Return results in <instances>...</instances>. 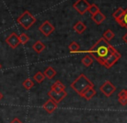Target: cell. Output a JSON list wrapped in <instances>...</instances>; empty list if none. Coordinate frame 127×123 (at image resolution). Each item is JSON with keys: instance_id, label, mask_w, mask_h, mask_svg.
Returning a JSON list of instances; mask_svg holds the SVG:
<instances>
[{"instance_id": "6da1fadb", "label": "cell", "mask_w": 127, "mask_h": 123, "mask_svg": "<svg viewBox=\"0 0 127 123\" xmlns=\"http://www.w3.org/2000/svg\"><path fill=\"white\" fill-rule=\"evenodd\" d=\"M116 51L117 50L109 43V41L102 37L88 50V53L94 60L103 65L105 60Z\"/></svg>"}, {"instance_id": "7a4b0ae2", "label": "cell", "mask_w": 127, "mask_h": 123, "mask_svg": "<svg viewBox=\"0 0 127 123\" xmlns=\"http://www.w3.org/2000/svg\"><path fill=\"white\" fill-rule=\"evenodd\" d=\"M90 86H94V83L87 78L83 73L80 74L78 78L71 83V88L76 92L78 93L79 95L81 94V92L83 91L85 89L88 88Z\"/></svg>"}, {"instance_id": "3957f363", "label": "cell", "mask_w": 127, "mask_h": 123, "mask_svg": "<svg viewBox=\"0 0 127 123\" xmlns=\"http://www.w3.org/2000/svg\"><path fill=\"white\" fill-rule=\"evenodd\" d=\"M17 23L21 25L22 28H24L25 30H29L32 27V25L36 22V19H35V17L29 10H25L17 19Z\"/></svg>"}, {"instance_id": "277c9868", "label": "cell", "mask_w": 127, "mask_h": 123, "mask_svg": "<svg viewBox=\"0 0 127 123\" xmlns=\"http://www.w3.org/2000/svg\"><path fill=\"white\" fill-rule=\"evenodd\" d=\"M90 5V3L87 0H77L73 4V7L78 13H80V15H84L86 12L88 11Z\"/></svg>"}, {"instance_id": "5b68a950", "label": "cell", "mask_w": 127, "mask_h": 123, "mask_svg": "<svg viewBox=\"0 0 127 123\" xmlns=\"http://www.w3.org/2000/svg\"><path fill=\"white\" fill-rule=\"evenodd\" d=\"M99 90H100V92H102L106 97H110L115 92L116 87L112 84L111 81H105V83L99 87Z\"/></svg>"}, {"instance_id": "8992f818", "label": "cell", "mask_w": 127, "mask_h": 123, "mask_svg": "<svg viewBox=\"0 0 127 123\" xmlns=\"http://www.w3.org/2000/svg\"><path fill=\"white\" fill-rule=\"evenodd\" d=\"M48 96L50 97V99H52L54 102H55L58 104V103H60L62 100L67 97V93L65 91V90L57 92V91H55V90H50L49 92H48Z\"/></svg>"}, {"instance_id": "52a82bcc", "label": "cell", "mask_w": 127, "mask_h": 123, "mask_svg": "<svg viewBox=\"0 0 127 123\" xmlns=\"http://www.w3.org/2000/svg\"><path fill=\"white\" fill-rule=\"evenodd\" d=\"M39 31L44 35V36H49L54 31H55V27L52 25L49 21H45L40 27L38 28Z\"/></svg>"}, {"instance_id": "ba28073f", "label": "cell", "mask_w": 127, "mask_h": 123, "mask_svg": "<svg viewBox=\"0 0 127 123\" xmlns=\"http://www.w3.org/2000/svg\"><path fill=\"white\" fill-rule=\"evenodd\" d=\"M5 42L11 47L12 49L17 48V47L20 44V41H19V38L18 35L16 33H11L6 39H5Z\"/></svg>"}, {"instance_id": "9c48e42d", "label": "cell", "mask_w": 127, "mask_h": 123, "mask_svg": "<svg viewBox=\"0 0 127 123\" xmlns=\"http://www.w3.org/2000/svg\"><path fill=\"white\" fill-rule=\"evenodd\" d=\"M120 58H121L120 53H119L118 51L114 52V53H112V54L111 55V56L109 57V58L107 59L106 60H105L103 65L105 67H106V68H108V69L111 68V67H112V65H113L114 64L116 63V62H118V60H119Z\"/></svg>"}, {"instance_id": "30bf717a", "label": "cell", "mask_w": 127, "mask_h": 123, "mask_svg": "<svg viewBox=\"0 0 127 123\" xmlns=\"http://www.w3.org/2000/svg\"><path fill=\"white\" fill-rule=\"evenodd\" d=\"M95 95H96V90H94V86H90V87H88V88L85 89V90L81 92V94H80V96L84 97V98L86 100H87V101H90Z\"/></svg>"}, {"instance_id": "8fae6325", "label": "cell", "mask_w": 127, "mask_h": 123, "mask_svg": "<svg viewBox=\"0 0 127 123\" xmlns=\"http://www.w3.org/2000/svg\"><path fill=\"white\" fill-rule=\"evenodd\" d=\"M58 107V104H57L55 102H54L52 99H49L42 105V108H43L44 110H46V112L49 114H52Z\"/></svg>"}, {"instance_id": "7c38bea8", "label": "cell", "mask_w": 127, "mask_h": 123, "mask_svg": "<svg viewBox=\"0 0 127 123\" xmlns=\"http://www.w3.org/2000/svg\"><path fill=\"white\" fill-rule=\"evenodd\" d=\"M92 20L94 21L96 24L99 25L105 20V16L102 13L100 10H99V12H97V13L92 15Z\"/></svg>"}, {"instance_id": "4fadbf2b", "label": "cell", "mask_w": 127, "mask_h": 123, "mask_svg": "<svg viewBox=\"0 0 127 123\" xmlns=\"http://www.w3.org/2000/svg\"><path fill=\"white\" fill-rule=\"evenodd\" d=\"M117 22L120 25L121 27L127 28V8L126 10H124V13L117 19Z\"/></svg>"}, {"instance_id": "5bb4252c", "label": "cell", "mask_w": 127, "mask_h": 123, "mask_svg": "<svg viewBox=\"0 0 127 123\" xmlns=\"http://www.w3.org/2000/svg\"><path fill=\"white\" fill-rule=\"evenodd\" d=\"M32 48H33V50L35 52V53H41L42 51H44V49L46 48V46L44 45L41 41H35V43L33 44Z\"/></svg>"}, {"instance_id": "9a60e30c", "label": "cell", "mask_w": 127, "mask_h": 123, "mask_svg": "<svg viewBox=\"0 0 127 123\" xmlns=\"http://www.w3.org/2000/svg\"><path fill=\"white\" fill-rule=\"evenodd\" d=\"M65 89H66L65 85H64L60 80H57L56 82H55V83L51 85V90H55V91H57V92L63 91V90H65Z\"/></svg>"}, {"instance_id": "2e32d148", "label": "cell", "mask_w": 127, "mask_h": 123, "mask_svg": "<svg viewBox=\"0 0 127 123\" xmlns=\"http://www.w3.org/2000/svg\"><path fill=\"white\" fill-rule=\"evenodd\" d=\"M73 28H74V30L76 32V33L82 34V33H84V31H85L86 29H87V26H86L82 22L79 21V22H77L74 25Z\"/></svg>"}, {"instance_id": "e0dca14e", "label": "cell", "mask_w": 127, "mask_h": 123, "mask_svg": "<svg viewBox=\"0 0 127 123\" xmlns=\"http://www.w3.org/2000/svg\"><path fill=\"white\" fill-rule=\"evenodd\" d=\"M118 97H119V102L122 106H126L127 105V94L126 92V90H122L119 91V95H118Z\"/></svg>"}, {"instance_id": "ac0fdd59", "label": "cell", "mask_w": 127, "mask_h": 123, "mask_svg": "<svg viewBox=\"0 0 127 123\" xmlns=\"http://www.w3.org/2000/svg\"><path fill=\"white\" fill-rule=\"evenodd\" d=\"M43 74H44V76H45V78H49V79H52V78H55V76L56 75V71L52 66H49L45 69Z\"/></svg>"}, {"instance_id": "d6986e66", "label": "cell", "mask_w": 127, "mask_h": 123, "mask_svg": "<svg viewBox=\"0 0 127 123\" xmlns=\"http://www.w3.org/2000/svg\"><path fill=\"white\" fill-rule=\"evenodd\" d=\"M81 62L85 66L88 67L94 63V59H93L90 55H86V56H84L83 58H82Z\"/></svg>"}, {"instance_id": "ffe728a7", "label": "cell", "mask_w": 127, "mask_h": 123, "mask_svg": "<svg viewBox=\"0 0 127 123\" xmlns=\"http://www.w3.org/2000/svg\"><path fill=\"white\" fill-rule=\"evenodd\" d=\"M33 79L35 80L36 83H42V81H43L44 79H45V76H44V74L42 73V72H37L33 76Z\"/></svg>"}, {"instance_id": "44dd1931", "label": "cell", "mask_w": 127, "mask_h": 123, "mask_svg": "<svg viewBox=\"0 0 127 123\" xmlns=\"http://www.w3.org/2000/svg\"><path fill=\"white\" fill-rule=\"evenodd\" d=\"M68 49L71 53H78V52H80V47L76 41H73V42H71L70 45L68 46Z\"/></svg>"}, {"instance_id": "7402d4cb", "label": "cell", "mask_w": 127, "mask_h": 123, "mask_svg": "<svg viewBox=\"0 0 127 123\" xmlns=\"http://www.w3.org/2000/svg\"><path fill=\"white\" fill-rule=\"evenodd\" d=\"M114 36H115V35H114V33L111 29H107L103 34V38L105 40H106L107 41H110L111 40H112L114 38Z\"/></svg>"}, {"instance_id": "603a6c76", "label": "cell", "mask_w": 127, "mask_h": 123, "mask_svg": "<svg viewBox=\"0 0 127 123\" xmlns=\"http://www.w3.org/2000/svg\"><path fill=\"white\" fill-rule=\"evenodd\" d=\"M18 38H19V41H20V44L22 45H25V44L28 43V41H30V37L24 33H22L21 35H18Z\"/></svg>"}, {"instance_id": "cb8c5ba5", "label": "cell", "mask_w": 127, "mask_h": 123, "mask_svg": "<svg viewBox=\"0 0 127 123\" xmlns=\"http://www.w3.org/2000/svg\"><path fill=\"white\" fill-rule=\"evenodd\" d=\"M23 86H24L26 90H30V89L34 87V82L32 81L30 78H27V79H25L24 81V83H23Z\"/></svg>"}, {"instance_id": "d4e9b609", "label": "cell", "mask_w": 127, "mask_h": 123, "mask_svg": "<svg viewBox=\"0 0 127 123\" xmlns=\"http://www.w3.org/2000/svg\"><path fill=\"white\" fill-rule=\"evenodd\" d=\"M123 13H124V9L121 8V7H119V8L117 9V10H116V11L113 12V14H112V17H113V18H115V20H117V19L119 18V17H120Z\"/></svg>"}, {"instance_id": "484cf974", "label": "cell", "mask_w": 127, "mask_h": 123, "mask_svg": "<svg viewBox=\"0 0 127 123\" xmlns=\"http://www.w3.org/2000/svg\"><path fill=\"white\" fill-rule=\"evenodd\" d=\"M88 11L90 12V13L92 14V15H94V14H95V13H97V12L99 11V8L96 4L93 3V4H91L90 7H89Z\"/></svg>"}, {"instance_id": "4316f807", "label": "cell", "mask_w": 127, "mask_h": 123, "mask_svg": "<svg viewBox=\"0 0 127 123\" xmlns=\"http://www.w3.org/2000/svg\"><path fill=\"white\" fill-rule=\"evenodd\" d=\"M10 123H23V122H21V121L19 120L18 118H14L13 120H12Z\"/></svg>"}, {"instance_id": "83f0119b", "label": "cell", "mask_w": 127, "mask_h": 123, "mask_svg": "<svg viewBox=\"0 0 127 123\" xmlns=\"http://www.w3.org/2000/svg\"><path fill=\"white\" fill-rule=\"evenodd\" d=\"M123 41H124L127 44V33L124 35V36H123Z\"/></svg>"}, {"instance_id": "f1b7e54d", "label": "cell", "mask_w": 127, "mask_h": 123, "mask_svg": "<svg viewBox=\"0 0 127 123\" xmlns=\"http://www.w3.org/2000/svg\"><path fill=\"white\" fill-rule=\"evenodd\" d=\"M3 94L0 92V101H1L2 99H3Z\"/></svg>"}, {"instance_id": "f546056e", "label": "cell", "mask_w": 127, "mask_h": 123, "mask_svg": "<svg viewBox=\"0 0 127 123\" xmlns=\"http://www.w3.org/2000/svg\"><path fill=\"white\" fill-rule=\"evenodd\" d=\"M1 69H2V65L0 64V70H1Z\"/></svg>"}, {"instance_id": "4dcf8cb0", "label": "cell", "mask_w": 127, "mask_h": 123, "mask_svg": "<svg viewBox=\"0 0 127 123\" xmlns=\"http://www.w3.org/2000/svg\"><path fill=\"white\" fill-rule=\"evenodd\" d=\"M126 94H127V89H126Z\"/></svg>"}]
</instances>
